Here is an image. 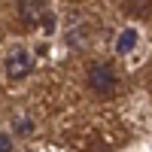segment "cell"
I'll use <instances>...</instances> for the list:
<instances>
[{"instance_id": "6", "label": "cell", "mask_w": 152, "mask_h": 152, "mask_svg": "<svg viewBox=\"0 0 152 152\" xmlns=\"http://www.w3.org/2000/svg\"><path fill=\"white\" fill-rule=\"evenodd\" d=\"M0 152H12V140H9V134H0Z\"/></svg>"}, {"instance_id": "1", "label": "cell", "mask_w": 152, "mask_h": 152, "mask_svg": "<svg viewBox=\"0 0 152 152\" xmlns=\"http://www.w3.org/2000/svg\"><path fill=\"white\" fill-rule=\"evenodd\" d=\"M88 85H91L97 94H110L113 88H116V73L107 64H91L88 67Z\"/></svg>"}, {"instance_id": "8", "label": "cell", "mask_w": 152, "mask_h": 152, "mask_svg": "<svg viewBox=\"0 0 152 152\" xmlns=\"http://www.w3.org/2000/svg\"><path fill=\"white\" fill-rule=\"evenodd\" d=\"M15 128H18L21 134H28V131H31V122H18V119H15Z\"/></svg>"}, {"instance_id": "2", "label": "cell", "mask_w": 152, "mask_h": 152, "mask_svg": "<svg viewBox=\"0 0 152 152\" xmlns=\"http://www.w3.org/2000/svg\"><path fill=\"white\" fill-rule=\"evenodd\" d=\"M31 55L24 52V49H12L6 55V76L9 79H24V76L31 73Z\"/></svg>"}, {"instance_id": "5", "label": "cell", "mask_w": 152, "mask_h": 152, "mask_svg": "<svg viewBox=\"0 0 152 152\" xmlns=\"http://www.w3.org/2000/svg\"><path fill=\"white\" fill-rule=\"evenodd\" d=\"M134 43H137V31H131V28H128V31L119 37V46H116V49L125 55V52H131V49H134Z\"/></svg>"}, {"instance_id": "4", "label": "cell", "mask_w": 152, "mask_h": 152, "mask_svg": "<svg viewBox=\"0 0 152 152\" xmlns=\"http://www.w3.org/2000/svg\"><path fill=\"white\" fill-rule=\"evenodd\" d=\"M88 40H91V28L88 24H73V28L67 31V43L73 46V49H82V46H88Z\"/></svg>"}, {"instance_id": "3", "label": "cell", "mask_w": 152, "mask_h": 152, "mask_svg": "<svg viewBox=\"0 0 152 152\" xmlns=\"http://www.w3.org/2000/svg\"><path fill=\"white\" fill-rule=\"evenodd\" d=\"M46 15V0H21L18 3V18L28 24V28H37Z\"/></svg>"}, {"instance_id": "7", "label": "cell", "mask_w": 152, "mask_h": 152, "mask_svg": "<svg viewBox=\"0 0 152 152\" xmlns=\"http://www.w3.org/2000/svg\"><path fill=\"white\" fill-rule=\"evenodd\" d=\"M43 21H46V34H52L55 31V18L52 15H43Z\"/></svg>"}]
</instances>
